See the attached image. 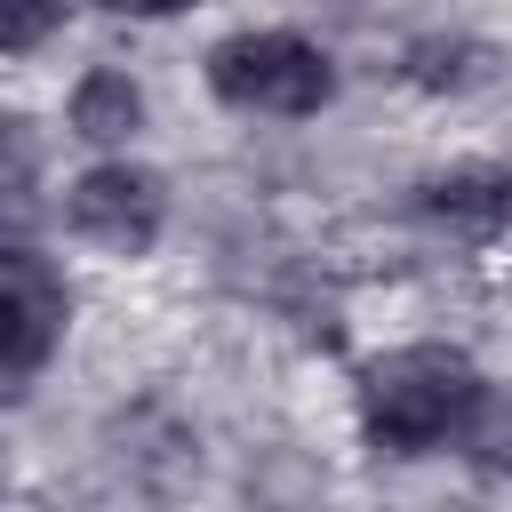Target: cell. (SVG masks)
Returning <instances> with one entry per match:
<instances>
[{"label": "cell", "instance_id": "7a4b0ae2", "mask_svg": "<svg viewBox=\"0 0 512 512\" xmlns=\"http://www.w3.org/2000/svg\"><path fill=\"white\" fill-rule=\"evenodd\" d=\"M208 80L224 104H248V112H320L328 104V56L304 40V32H232L208 48Z\"/></svg>", "mask_w": 512, "mask_h": 512}, {"label": "cell", "instance_id": "6da1fadb", "mask_svg": "<svg viewBox=\"0 0 512 512\" xmlns=\"http://www.w3.org/2000/svg\"><path fill=\"white\" fill-rule=\"evenodd\" d=\"M464 392H472L464 352H448V344H408V352L368 360V376H360V416H368V432H376L384 448H432V440L456 424Z\"/></svg>", "mask_w": 512, "mask_h": 512}, {"label": "cell", "instance_id": "9c48e42d", "mask_svg": "<svg viewBox=\"0 0 512 512\" xmlns=\"http://www.w3.org/2000/svg\"><path fill=\"white\" fill-rule=\"evenodd\" d=\"M56 24H64V8H48V0H0V48H40Z\"/></svg>", "mask_w": 512, "mask_h": 512}, {"label": "cell", "instance_id": "ba28073f", "mask_svg": "<svg viewBox=\"0 0 512 512\" xmlns=\"http://www.w3.org/2000/svg\"><path fill=\"white\" fill-rule=\"evenodd\" d=\"M472 64H480V48H472V40H416V64H408V72H416L424 88H464V80H472Z\"/></svg>", "mask_w": 512, "mask_h": 512}, {"label": "cell", "instance_id": "52a82bcc", "mask_svg": "<svg viewBox=\"0 0 512 512\" xmlns=\"http://www.w3.org/2000/svg\"><path fill=\"white\" fill-rule=\"evenodd\" d=\"M448 432H456V448H464L480 472H512V392H504V384H472Z\"/></svg>", "mask_w": 512, "mask_h": 512}, {"label": "cell", "instance_id": "30bf717a", "mask_svg": "<svg viewBox=\"0 0 512 512\" xmlns=\"http://www.w3.org/2000/svg\"><path fill=\"white\" fill-rule=\"evenodd\" d=\"M32 160H40V152H32V128H24L16 112H0V192H8V184H24V176H32Z\"/></svg>", "mask_w": 512, "mask_h": 512}, {"label": "cell", "instance_id": "8fae6325", "mask_svg": "<svg viewBox=\"0 0 512 512\" xmlns=\"http://www.w3.org/2000/svg\"><path fill=\"white\" fill-rule=\"evenodd\" d=\"M0 480H8V472H0Z\"/></svg>", "mask_w": 512, "mask_h": 512}, {"label": "cell", "instance_id": "277c9868", "mask_svg": "<svg viewBox=\"0 0 512 512\" xmlns=\"http://www.w3.org/2000/svg\"><path fill=\"white\" fill-rule=\"evenodd\" d=\"M64 336V280L32 248H0V368L32 376Z\"/></svg>", "mask_w": 512, "mask_h": 512}, {"label": "cell", "instance_id": "5b68a950", "mask_svg": "<svg viewBox=\"0 0 512 512\" xmlns=\"http://www.w3.org/2000/svg\"><path fill=\"white\" fill-rule=\"evenodd\" d=\"M424 216L448 224L456 240H496L512 224V168H488V160H464L448 176L424 184Z\"/></svg>", "mask_w": 512, "mask_h": 512}, {"label": "cell", "instance_id": "8992f818", "mask_svg": "<svg viewBox=\"0 0 512 512\" xmlns=\"http://www.w3.org/2000/svg\"><path fill=\"white\" fill-rule=\"evenodd\" d=\"M136 120H144V96H136L128 72H88V80L72 88V136H88V144H128Z\"/></svg>", "mask_w": 512, "mask_h": 512}, {"label": "cell", "instance_id": "3957f363", "mask_svg": "<svg viewBox=\"0 0 512 512\" xmlns=\"http://www.w3.org/2000/svg\"><path fill=\"white\" fill-rule=\"evenodd\" d=\"M160 216H168V192H160L152 168L112 160V168H88V176L72 184V232H88L96 248L144 256V248L160 240Z\"/></svg>", "mask_w": 512, "mask_h": 512}]
</instances>
